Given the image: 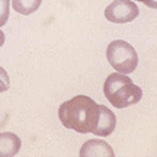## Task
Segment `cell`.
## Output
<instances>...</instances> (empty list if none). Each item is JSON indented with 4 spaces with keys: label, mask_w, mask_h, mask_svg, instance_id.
<instances>
[{
    "label": "cell",
    "mask_w": 157,
    "mask_h": 157,
    "mask_svg": "<svg viewBox=\"0 0 157 157\" xmlns=\"http://www.w3.org/2000/svg\"><path fill=\"white\" fill-rule=\"evenodd\" d=\"M58 118L66 128L77 131L80 134H87L95 129L98 124L99 105L89 96H74L60 106Z\"/></svg>",
    "instance_id": "cell-1"
},
{
    "label": "cell",
    "mask_w": 157,
    "mask_h": 157,
    "mask_svg": "<svg viewBox=\"0 0 157 157\" xmlns=\"http://www.w3.org/2000/svg\"><path fill=\"white\" fill-rule=\"evenodd\" d=\"M103 93L111 105L122 109L138 103L143 96V90L140 86L132 83V80L127 77V74L112 73L105 80Z\"/></svg>",
    "instance_id": "cell-2"
},
{
    "label": "cell",
    "mask_w": 157,
    "mask_h": 157,
    "mask_svg": "<svg viewBox=\"0 0 157 157\" xmlns=\"http://www.w3.org/2000/svg\"><path fill=\"white\" fill-rule=\"evenodd\" d=\"M106 58L117 73L129 74L138 66V56L134 47L127 41L117 39L112 41L106 48Z\"/></svg>",
    "instance_id": "cell-3"
},
{
    "label": "cell",
    "mask_w": 157,
    "mask_h": 157,
    "mask_svg": "<svg viewBox=\"0 0 157 157\" xmlns=\"http://www.w3.org/2000/svg\"><path fill=\"white\" fill-rule=\"evenodd\" d=\"M138 6L132 0H113L105 9V17L112 23H128L138 16Z\"/></svg>",
    "instance_id": "cell-4"
},
{
    "label": "cell",
    "mask_w": 157,
    "mask_h": 157,
    "mask_svg": "<svg viewBox=\"0 0 157 157\" xmlns=\"http://www.w3.org/2000/svg\"><path fill=\"white\" fill-rule=\"evenodd\" d=\"M115 127H117L115 113L111 109H108L106 106L99 105V119H98V124L92 132L98 137H108L113 132Z\"/></svg>",
    "instance_id": "cell-5"
},
{
    "label": "cell",
    "mask_w": 157,
    "mask_h": 157,
    "mask_svg": "<svg viewBox=\"0 0 157 157\" xmlns=\"http://www.w3.org/2000/svg\"><path fill=\"white\" fill-rule=\"evenodd\" d=\"M80 157H113L112 147L103 140H89L80 148Z\"/></svg>",
    "instance_id": "cell-6"
},
{
    "label": "cell",
    "mask_w": 157,
    "mask_h": 157,
    "mask_svg": "<svg viewBox=\"0 0 157 157\" xmlns=\"http://www.w3.org/2000/svg\"><path fill=\"white\" fill-rule=\"evenodd\" d=\"M21 150V138L13 132H0V157H13Z\"/></svg>",
    "instance_id": "cell-7"
},
{
    "label": "cell",
    "mask_w": 157,
    "mask_h": 157,
    "mask_svg": "<svg viewBox=\"0 0 157 157\" xmlns=\"http://www.w3.org/2000/svg\"><path fill=\"white\" fill-rule=\"evenodd\" d=\"M42 0H12V6L15 12L21 15H31L38 10Z\"/></svg>",
    "instance_id": "cell-8"
},
{
    "label": "cell",
    "mask_w": 157,
    "mask_h": 157,
    "mask_svg": "<svg viewBox=\"0 0 157 157\" xmlns=\"http://www.w3.org/2000/svg\"><path fill=\"white\" fill-rule=\"evenodd\" d=\"M9 6H10V0H0V28L9 19V13H10Z\"/></svg>",
    "instance_id": "cell-9"
},
{
    "label": "cell",
    "mask_w": 157,
    "mask_h": 157,
    "mask_svg": "<svg viewBox=\"0 0 157 157\" xmlns=\"http://www.w3.org/2000/svg\"><path fill=\"white\" fill-rule=\"evenodd\" d=\"M10 87V78L9 74L3 67H0V93H3Z\"/></svg>",
    "instance_id": "cell-10"
},
{
    "label": "cell",
    "mask_w": 157,
    "mask_h": 157,
    "mask_svg": "<svg viewBox=\"0 0 157 157\" xmlns=\"http://www.w3.org/2000/svg\"><path fill=\"white\" fill-rule=\"evenodd\" d=\"M138 2H141V3H144L146 6H148V7H151V9H157V3H156V0H138Z\"/></svg>",
    "instance_id": "cell-11"
},
{
    "label": "cell",
    "mask_w": 157,
    "mask_h": 157,
    "mask_svg": "<svg viewBox=\"0 0 157 157\" xmlns=\"http://www.w3.org/2000/svg\"><path fill=\"white\" fill-rule=\"evenodd\" d=\"M3 44H5V34L0 31V47H3Z\"/></svg>",
    "instance_id": "cell-12"
}]
</instances>
